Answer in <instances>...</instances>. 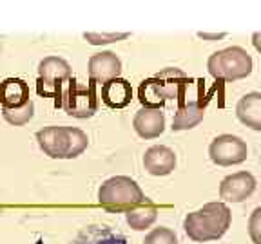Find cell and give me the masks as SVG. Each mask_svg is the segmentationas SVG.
I'll list each match as a JSON object with an SVG mask.
<instances>
[{
  "instance_id": "obj_1",
  "label": "cell",
  "mask_w": 261,
  "mask_h": 244,
  "mask_svg": "<svg viewBox=\"0 0 261 244\" xmlns=\"http://www.w3.org/2000/svg\"><path fill=\"white\" fill-rule=\"evenodd\" d=\"M232 223L230 208L225 203H207L200 210L191 211L184 219V230L194 242L218 240L228 232Z\"/></svg>"
},
{
  "instance_id": "obj_2",
  "label": "cell",
  "mask_w": 261,
  "mask_h": 244,
  "mask_svg": "<svg viewBox=\"0 0 261 244\" xmlns=\"http://www.w3.org/2000/svg\"><path fill=\"white\" fill-rule=\"evenodd\" d=\"M37 141L40 150L53 159H74L89 145V138L84 130L58 125H49L38 130Z\"/></svg>"
},
{
  "instance_id": "obj_3",
  "label": "cell",
  "mask_w": 261,
  "mask_h": 244,
  "mask_svg": "<svg viewBox=\"0 0 261 244\" xmlns=\"http://www.w3.org/2000/svg\"><path fill=\"white\" fill-rule=\"evenodd\" d=\"M145 194L135 179L127 175H114L103 181L98 190V203L107 211L113 214H125V211L138 208L147 203Z\"/></svg>"
},
{
  "instance_id": "obj_4",
  "label": "cell",
  "mask_w": 261,
  "mask_h": 244,
  "mask_svg": "<svg viewBox=\"0 0 261 244\" xmlns=\"http://www.w3.org/2000/svg\"><path fill=\"white\" fill-rule=\"evenodd\" d=\"M207 69L214 80L238 81L252 73V56L243 47H227L212 53L207 60Z\"/></svg>"
},
{
  "instance_id": "obj_5",
  "label": "cell",
  "mask_w": 261,
  "mask_h": 244,
  "mask_svg": "<svg viewBox=\"0 0 261 244\" xmlns=\"http://www.w3.org/2000/svg\"><path fill=\"white\" fill-rule=\"evenodd\" d=\"M57 107H62L65 112L78 119H86L94 116L98 110V96L94 83H80L76 78L71 76L64 81L58 98Z\"/></svg>"
},
{
  "instance_id": "obj_6",
  "label": "cell",
  "mask_w": 261,
  "mask_h": 244,
  "mask_svg": "<svg viewBox=\"0 0 261 244\" xmlns=\"http://www.w3.org/2000/svg\"><path fill=\"white\" fill-rule=\"evenodd\" d=\"M71 78V65L60 56H47L38 64L37 90L44 98H55L58 103L64 81Z\"/></svg>"
},
{
  "instance_id": "obj_7",
  "label": "cell",
  "mask_w": 261,
  "mask_h": 244,
  "mask_svg": "<svg viewBox=\"0 0 261 244\" xmlns=\"http://www.w3.org/2000/svg\"><path fill=\"white\" fill-rule=\"evenodd\" d=\"M208 156L212 163H216L220 167H232L240 165L249 156V146L241 138L232 134H221L212 139L208 146Z\"/></svg>"
},
{
  "instance_id": "obj_8",
  "label": "cell",
  "mask_w": 261,
  "mask_h": 244,
  "mask_svg": "<svg viewBox=\"0 0 261 244\" xmlns=\"http://www.w3.org/2000/svg\"><path fill=\"white\" fill-rule=\"evenodd\" d=\"M256 177L250 172H236L221 181L220 197L227 203H241L247 201L256 192Z\"/></svg>"
},
{
  "instance_id": "obj_9",
  "label": "cell",
  "mask_w": 261,
  "mask_h": 244,
  "mask_svg": "<svg viewBox=\"0 0 261 244\" xmlns=\"http://www.w3.org/2000/svg\"><path fill=\"white\" fill-rule=\"evenodd\" d=\"M156 80L160 81L163 93L169 100H174L178 103V107H181L187 100V90L191 87L192 80L178 67H167V69H162L156 74Z\"/></svg>"
},
{
  "instance_id": "obj_10",
  "label": "cell",
  "mask_w": 261,
  "mask_h": 244,
  "mask_svg": "<svg viewBox=\"0 0 261 244\" xmlns=\"http://www.w3.org/2000/svg\"><path fill=\"white\" fill-rule=\"evenodd\" d=\"M87 73H89L91 83H106L114 78H120L122 73V62L111 51H102L89 58L87 64Z\"/></svg>"
},
{
  "instance_id": "obj_11",
  "label": "cell",
  "mask_w": 261,
  "mask_h": 244,
  "mask_svg": "<svg viewBox=\"0 0 261 244\" xmlns=\"http://www.w3.org/2000/svg\"><path fill=\"white\" fill-rule=\"evenodd\" d=\"M143 168L151 175L163 177L176 168V154L165 145H154L143 154Z\"/></svg>"
},
{
  "instance_id": "obj_12",
  "label": "cell",
  "mask_w": 261,
  "mask_h": 244,
  "mask_svg": "<svg viewBox=\"0 0 261 244\" xmlns=\"http://www.w3.org/2000/svg\"><path fill=\"white\" fill-rule=\"evenodd\" d=\"M136 134L142 139L160 138L165 130V114L160 109H140L133 119Z\"/></svg>"
},
{
  "instance_id": "obj_13",
  "label": "cell",
  "mask_w": 261,
  "mask_h": 244,
  "mask_svg": "<svg viewBox=\"0 0 261 244\" xmlns=\"http://www.w3.org/2000/svg\"><path fill=\"white\" fill-rule=\"evenodd\" d=\"M73 244H127V239L111 226L91 224L74 237Z\"/></svg>"
},
{
  "instance_id": "obj_14",
  "label": "cell",
  "mask_w": 261,
  "mask_h": 244,
  "mask_svg": "<svg viewBox=\"0 0 261 244\" xmlns=\"http://www.w3.org/2000/svg\"><path fill=\"white\" fill-rule=\"evenodd\" d=\"M133 100V87L123 78H114L102 85V102L109 109H125Z\"/></svg>"
},
{
  "instance_id": "obj_15",
  "label": "cell",
  "mask_w": 261,
  "mask_h": 244,
  "mask_svg": "<svg viewBox=\"0 0 261 244\" xmlns=\"http://www.w3.org/2000/svg\"><path fill=\"white\" fill-rule=\"evenodd\" d=\"M29 102V85L20 78H6L0 83L2 109H18Z\"/></svg>"
},
{
  "instance_id": "obj_16",
  "label": "cell",
  "mask_w": 261,
  "mask_h": 244,
  "mask_svg": "<svg viewBox=\"0 0 261 244\" xmlns=\"http://www.w3.org/2000/svg\"><path fill=\"white\" fill-rule=\"evenodd\" d=\"M205 118V105H201L198 100H189L181 107L176 109L174 118H172V127L174 132L181 130H191L196 125H200Z\"/></svg>"
},
{
  "instance_id": "obj_17",
  "label": "cell",
  "mask_w": 261,
  "mask_h": 244,
  "mask_svg": "<svg viewBox=\"0 0 261 244\" xmlns=\"http://www.w3.org/2000/svg\"><path fill=\"white\" fill-rule=\"evenodd\" d=\"M236 116L243 125L252 130H261V94H245L236 105Z\"/></svg>"
},
{
  "instance_id": "obj_18",
  "label": "cell",
  "mask_w": 261,
  "mask_h": 244,
  "mask_svg": "<svg viewBox=\"0 0 261 244\" xmlns=\"http://www.w3.org/2000/svg\"><path fill=\"white\" fill-rule=\"evenodd\" d=\"M138 100L142 103L143 109H163V105L167 103V96L163 93L160 81L154 76L147 78L140 83L138 87Z\"/></svg>"
},
{
  "instance_id": "obj_19",
  "label": "cell",
  "mask_w": 261,
  "mask_h": 244,
  "mask_svg": "<svg viewBox=\"0 0 261 244\" xmlns=\"http://www.w3.org/2000/svg\"><path fill=\"white\" fill-rule=\"evenodd\" d=\"M158 219V206L152 204L151 201H147L145 204L138 208H133V210L125 211V221L133 230L136 232H142V230H147L151 228L152 224Z\"/></svg>"
},
{
  "instance_id": "obj_20",
  "label": "cell",
  "mask_w": 261,
  "mask_h": 244,
  "mask_svg": "<svg viewBox=\"0 0 261 244\" xmlns=\"http://www.w3.org/2000/svg\"><path fill=\"white\" fill-rule=\"evenodd\" d=\"M2 116L4 119L13 127H22L29 123L35 116V103L29 100L25 105L18 107V109H2Z\"/></svg>"
},
{
  "instance_id": "obj_21",
  "label": "cell",
  "mask_w": 261,
  "mask_h": 244,
  "mask_svg": "<svg viewBox=\"0 0 261 244\" xmlns=\"http://www.w3.org/2000/svg\"><path fill=\"white\" fill-rule=\"evenodd\" d=\"M143 244H178V235L171 228L160 226L147 233L145 239H143Z\"/></svg>"
},
{
  "instance_id": "obj_22",
  "label": "cell",
  "mask_w": 261,
  "mask_h": 244,
  "mask_svg": "<svg viewBox=\"0 0 261 244\" xmlns=\"http://www.w3.org/2000/svg\"><path fill=\"white\" fill-rule=\"evenodd\" d=\"M130 37V33H84V40L91 45H107L114 42L125 40Z\"/></svg>"
},
{
  "instance_id": "obj_23",
  "label": "cell",
  "mask_w": 261,
  "mask_h": 244,
  "mask_svg": "<svg viewBox=\"0 0 261 244\" xmlns=\"http://www.w3.org/2000/svg\"><path fill=\"white\" fill-rule=\"evenodd\" d=\"M259 214H261V208H256L250 217V237H252L254 244H261L259 242V235H257V224H259Z\"/></svg>"
},
{
  "instance_id": "obj_24",
  "label": "cell",
  "mask_w": 261,
  "mask_h": 244,
  "mask_svg": "<svg viewBox=\"0 0 261 244\" xmlns=\"http://www.w3.org/2000/svg\"><path fill=\"white\" fill-rule=\"evenodd\" d=\"M227 37V33H198V38H203V40L214 42V40H221V38Z\"/></svg>"
}]
</instances>
